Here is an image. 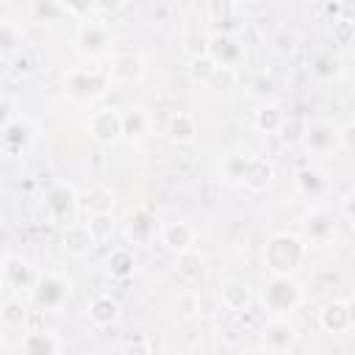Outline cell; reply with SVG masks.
<instances>
[{
  "label": "cell",
  "mask_w": 355,
  "mask_h": 355,
  "mask_svg": "<svg viewBox=\"0 0 355 355\" xmlns=\"http://www.w3.org/2000/svg\"><path fill=\"white\" fill-rule=\"evenodd\" d=\"M86 130L100 144H116L122 139V114L116 108H97L89 114Z\"/></svg>",
  "instance_id": "ba28073f"
},
{
  "label": "cell",
  "mask_w": 355,
  "mask_h": 355,
  "mask_svg": "<svg viewBox=\"0 0 355 355\" xmlns=\"http://www.w3.org/2000/svg\"><path fill=\"white\" fill-rule=\"evenodd\" d=\"M72 294H75V283L64 272H39L36 286L31 291L33 305L39 311H44V313H53V311L67 308L69 300H72Z\"/></svg>",
  "instance_id": "3957f363"
},
{
  "label": "cell",
  "mask_w": 355,
  "mask_h": 355,
  "mask_svg": "<svg viewBox=\"0 0 355 355\" xmlns=\"http://www.w3.org/2000/svg\"><path fill=\"white\" fill-rule=\"evenodd\" d=\"M44 211L55 225H72L75 222V211H78V194L67 180H55L50 183V189L44 191Z\"/></svg>",
  "instance_id": "277c9868"
},
{
  "label": "cell",
  "mask_w": 355,
  "mask_h": 355,
  "mask_svg": "<svg viewBox=\"0 0 355 355\" xmlns=\"http://www.w3.org/2000/svg\"><path fill=\"white\" fill-rule=\"evenodd\" d=\"M208 58L216 64V67H239L241 58H244V44L227 33V31H216L208 36Z\"/></svg>",
  "instance_id": "9c48e42d"
},
{
  "label": "cell",
  "mask_w": 355,
  "mask_h": 355,
  "mask_svg": "<svg viewBox=\"0 0 355 355\" xmlns=\"http://www.w3.org/2000/svg\"><path fill=\"white\" fill-rule=\"evenodd\" d=\"M178 277L180 280H186V283H194V280H200L202 277V272H205V255L200 252V250H189V252H183V255H178Z\"/></svg>",
  "instance_id": "83f0119b"
},
{
  "label": "cell",
  "mask_w": 355,
  "mask_h": 355,
  "mask_svg": "<svg viewBox=\"0 0 355 355\" xmlns=\"http://www.w3.org/2000/svg\"><path fill=\"white\" fill-rule=\"evenodd\" d=\"M178 311H180V316L194 319V316H197V311H200V291L186 288V291L178 297Z\"/></svg>",
  "instance_id": "ab89813d"
},
{
  "label": "cell",
  "mask_w": 355,
  "mask_h": 355,
  "mask_svg": "<svg viewBox=\"0 0 355 355\" xmlns=\"http://www.w3.org/2000/svg\"><path fill=\"white\" fill-rule=\"evenodd\" d=\"M219 300H222L225 311L241 313V311H247V308L252 305V291H250V286H247L244 280H239V277H230V280H225V283H222Z\"/></svg>",
  "instance_id": "d6986e66"
},
{
  "label": "cell",
  "mask_w": 355,
  "mask_h": 355,
  "mask_svg": "<svg viewBox=\"0 0 355 355\" xmlns=\"http://www.w3.org/2000/svg\"><path fill=\"white\" fill-rule=\"evenodd\" d=\"M19 355H61V341L50 330H28L19 338Z\"/></svg>",
  "instance_id": "e0dca14e"
},
{
  "label": "cell",
  "mask_w": 355,
  "mask_h": 355,
  "mask_svg": "<svg viewBox=\"0 0 355 355\" xmlns=\"http://www.w3.org/2000/svg\"><path fill=\"white\" fill-rule=\"evenodd\" d=\"M319 327L327 330V333H347L352 330V322H349V302L344 300H330L322 305L319 311Z\"/></svg>",
  "instance_id": "2e32d148"
},
{
  "label": "cell",
  "mask_w": 355,
  "mask_h": 355,
  "mask_svg": "<svg viewBox=\"0 0 355 355\" xmlns=\"http://www.w3.org/2000/svg\"><path fill=\"white\" fill-rule=\"evenodd\" d=\"M308 255V244L294 233H275L263 247V261L269 275H294Z\"/></svg>",
  "instance_id": "6da1fadb"
},
{
  "label": "cell",
  "mask_w": 355,
  "mask_h": 355,
  "mask_svg": "<svg viewBox=\"0 0 355 355\" xmlns=\"http://www.w3.org/2000/svg\"><path fill=\"white\" fill-rule=\"evenodd\" d=\"M61 247H64V252H69L75 258H83L97 247V241H94V236H92L86 222H72L61 233Z\"/></svg>",
  "instance_id": "4fadbf2b"
},
{
  "label": "cell",
  "mask_w": 355,
  "mask_h": 355,
  "mask_svg": "<svg viewBox=\"0 0 355 355\" xmlns=\"http://www.w3.org/2000/svg\"><path fill=\"white\" fill-rule=\"evenodd\" d=\"M155 216L147 214V211H136L128 222V241L130 244H141V241H150L155 236Z\"/></svg>",
  "instance_id": "4316f807"
},
{
  "label": "cell",
  "mask_w": 355,
  "mask_h": 355,
  "mask_svg": "<svg viewBox=\"0 0 355 355\" xmlns=\"http://www.w3.org/2000/svg\"><path fill=\"white\" fill-rule=\"evenodd\" d=\"M125 355H150V347L141 344V341H136V344H128L125 347Z\"/></svg>",
  "instance_id": "7dc6e473"
},
{
  "label": "cell",
  "mask_w": 355,
  "mask_h": 355,
  "mask_svg": "<svg viewBox=\"0 0 355 355\" xmlns=\"http://www.w3.org/2000/svg\"><path fill=\"white\" fill-rule=\"evenodd\" d=\"M150 133V116L141 105H133L128 111H122V139L130 141V144H139L144 141Z\"/></svg>",
  "instance_id": "ffe728a7"
},
{
  "label": "cell",
  "mask_w": 355,
  "mask_h": 355,
  "mask_svg": "<svg viewBox=\"0 0 355 355\" xmlns=\"http://www.w3.org/2000/svg\"><path fill=\"white\" fill-rule=\"evenodd\" d=\"M194 241H197V230L189 222H169L161 227V244L172 255H183L194 250Z\"/></svg>",
  "instance_id": "7c38bea8"
},
{
  "label": "cell",
  "mask_w": 355,
  "mask_h": 355,
  "mask_svg": "<svg viewBox=\"0 0 355 355\" xmlns=\"http://www.w3.org/2000/svg\"><path fill=\"white\" fill-rule=\"evenodd\" d=\"M75 47L83 58H100L108 53L111 47V31L105 22L100 19H83V25L78 28V36H75Z\"/></svg>",
  "instance_id": "8992f818"
},
{
  "label": "cell",
  "mask_w": 355,
  "mask_h": 355,
  "mask_svg": "<svg viewBox=\"0 0 355 355\" xmlns=\"http://www.w3.org/2000/svg\"><path fill=\"white\" fill-rule=\"evenodd\" d=\"M36 277L39 275L33 272V266L25 258L6 252V258H3V286H6V291H33Z\"/></svg>",
  "instance_id": "8fae6325"
},
{
  "label": "cell",
  "mask_w": 355,
  "mask_h": 355,
  "mask_svg": "<svg viewBox=\"0 0 355 355\" xmlns=\"http://www.w3.org/2000/svg\"><path fill=\"white\" fill-rule=\"evenodd\" d=\"M341 208H344V216H347V219L355 225V191H352V194L344 200V205H341Z\"/></svg>",
  "instance_id": "bcb514c9"
},
{
  "label": "cell",
  "mask_w": 355,
  "mask_h": 355,
  "mask_svg": "<svg viewBox=\"0 0 355 355\" xmlns=\"http://www.w3.org/2000/svg\"><path fill=\"white\" fill-rule=\"evenodd\" d=\"M261 344L272 355H286L297 344V327L286 316H269V322L261 330Z\"/></svg>",
  "instance_id": "52a82bcc"
},
{
  "label": "cell",
  "mask_w": 355,
  "mask_h": 355,
  "mask_svg": "<svg viewBox=\"0 0 355 355\" xmlns=\"http://www.w3.org/2000/svg\"><path fill=\"white\" fill-rule=\"evenodd\" d=\"M183 355H205V349H202V347H189Z\"/></svg>",
  "instance_id": "c3c4849f"
},
{
  "label": "cell",
  "mask_w": 355,
  "mask_h": 355,
  "mask_svg": "<svg viewBox=\"0 0 355 355\" xmlns=\"http://www.w3.org/2000/svg\"><path fill=\"white\" fill-rule=\"evenodd\" d=\"M214 69H216V64L208 58V55H202V58H191L189 61V78L194 80V83H208V78L214 75Z\"/></svg>",
  "instance_id": "8d00e7d4"
},
{
  "label": "cell",
  "mask_w": 355,
  "mask_h": 355,
  "mask_svg": "<svg viewBox=\"0 0 355 355\" xmlns=\"http://www.w3.org/2000/svg\"><path fill=\"white\" fill-rule=\"evenodd\" d=\"M166 133H169V139H172V141L186 144V141H191V139H194V133H197V119H194L191 114H186V111H178V114L169 119Z\"/></svg>",
  "instance_id": "f1b7e54d"
},
{
  "label": "cell",
  "mask_w": 355,
  "mask_h": 355,
  "mask_svg": "<svg viewBox=\"0 0 355 355\" xmlns=\"http://www.w3.org/2000/svg\"><path fill=\"white\" fill-rule=\"evenodd\" d=\"M222 308L225 305H222L219 294H200V311H197V316L200 319H208V316H216Z\"/></svg>",
  "instance_id": "b9f144b4"
},
{
  "label": "cell",
  "mask_w": 355,
  "mask_h": 355,
  "mask_svg": "<svg viewBox=\"0 0 355 355\" xmlns=\"http://www.w3.org/2000/svg\"><path fill=\"white\" fill-rule=\"evenodd\" d=\"M338 141L344 150H355V122H347L338 128Z\"/></svg>",
  "instance_id": "f6af8a7d"
},
{
  "label": "cell",
  "mask_w": 355,
  "mask_h": 355,
  "mask_svg": "<svg viewBox=\"0 0 355 355\" xmlns=\"http://www.w3.org/2000/svg\"><path fill=\"white\" fill-rule=\"evenodd\" d=\"M108 80H111L108 72H97V69H72V72H67V94H69L72 100H80V103L97 100V97H103Z\"/></svg>",
  "instance_id": "5b68a950"
},
{
  "label": "cell",
  "mask_w": 355,
  "mask_h": 355,
  "mask_svg": "<svg viewBox=\"0 0 355 355\" xmlns=\"http://www.w3.org/2000/svg\"><path fill=\"white\" fill-rule=\"evenodd\" d=\"M183 44V53L189 55V61L191 58H202V55H208V36L205 33H200V31H191V33H183V39H180Z\"/></svg>",
  "instance_id": "d590c367"
},
{
  "label": "cell",
  "mask_w": 355,
  "mask_h": 355,
  "mask_svg": "<svg viewBox=\"0 0 355 355\" xmlns=\"http://www.w3.org/2000/svg\"><path fill=\"white\" fill-rule=\"evenodd\" d=\"M300 44V33L294 28H277V33L272 36V50L277 55H291Z\"/></svg>",
  "instance_id": "e575fe53"
},
{
  "label": "cell",
  "mask_w": 355,
  "mask_h": 355,
  "mask_svg": "<svg viewBox=\"0 0 355 355\" xmlns=\"http://www.w3.org/2000/svg\"><path fill=\"white\" fill-rule=\"evenodd\" d=\"M83 208L89 211V216H94V214H111V208H114V194H111L105 186H94V189L86 191Z\"/></svg>",
  "instance_id": "4dcf8cb0"
},
{
  "label": "cell",
  "mask_w": 355,
  "mask_h": 355,
  "mask_svg": "<svg viewBox=\"0 0 355 355\" xmlns=\"http://www.w3.org/2000/svg\"><path fill=\"white\" fill-rule=\"evenodd\" d=\"M250 94H252V97H261V100L266 103V97L275 94V80L266 78V75H258V78L250 83Z\"/></svg>",
  "instance_id": "7bdbcfd3"
},
{
  "label": "cell",
  "mask_w": 355,
  "mask_h": 355,
  "mask_svg": "<svg viewBox=\"0 0 355 355\" xmlns=\"http://www.w3.org/2000/svg\"><path fill=\"white\" fill-rule=\"evenodd\" d=\"M261 302L269 316H291L302 305V286L294 275H269L261 288Z\"/></svg>",
  "instance_id": "7a4b0ae2"
},
{
  "label": "cell",
  "mask_w": 355,
  "mask_h": 355,
  "mask_svg": "<svg viewBox=\"0 0 355 355\" xmlns=\"http://www.w3.org/2000/svg\"><path fill=\"white\" fill-rule=\"evenodd\" d=\"M305 233H308V239L313 244H327L330 239H336V219H333V214L324 211V208L311 211L308 219H305Z\"/></svg>",
  "instance_id": "44dd1931"
},
{
  "label": "cell",
  "mask_w": 355,
  "mask_h": 355,
  "mask_svg": "<svg viewBox=\"0 0 355 355\" xmlns=\"http://www.w3.org/2000/svg\"><path fill=\"white\" fill-rule=\"evenodd\" d=\"M341 72H344V64H341V58L336 53H316L311 58V75L316 80H324L327 83V80L341 78Z\"/></svg>",
  "instance_id": "484cf974"
},
{
  "label": "cell",
  "mask_w": 355,
  "mask_h": 355,
  "mask_svg": "<svg viewBox=\"0 0 355 355\" xmlns=\"http://www.w3.org/2000/svg\"><path fill=\"white\" fill-rule=\"evenodd\" d=\"M86 313H89V322H92L94 327H111V324L119 322L122 308H119V302H116L111 294H97V297L89 300Z\"/></svg>",
  "instance_id": "9a60e30c"
},
{
  "label": "cell",
  "mask_w": 355,
  "mask_h": 355,
  "mask_svg": "<svg viewBox=\"0 0 355 355\" xmlns=\"http://www.w3.org/2000/svg\"><path fill=\"white\" fill-rule=\"evenodd\" d=\"M305 128H308V122H302V119H286V125H283V130H280V139L286 141V144H297V141H302V136H305Z\"/></svg>",
  "instance_id": "60d3db41"
},
{
  "label": "cell",
  "mask_w": 355,
  "mask_h": 355,
  "mask_svg": "<svg viewBox=\"0 0 355 355\" xmlns=\"http://www.w3.org/2000/svg\"><path fill=\"white\" fill-rule=\"evenodd\" d=\"M33 14L42 19H58L61 14H67V6L61 3H33Z\"/></svg>",
  "instance_id": "ee69618b"
},
{
  "label": "cell",
  "mask_w": 355,
  "mask_h": 355,
  "mask_svg": "<svg viewBox=\"0 0 355 355\" xmlns=\"http://www.w3.org/2000/svg\"><path fill=\"white\" fill-rule=\"evenodd\" d=\"M0 316H3V324H6V327H22V333H28V330H25L28 308L22 305L19 297H6V300H3V308H0Z\"/></svg>",
  "instance_id": "1f68e13d"
},
{
  "label": "cell",
  "mask_w": 355,
  "mask_h": 355,
  "mask_svg": "<svg viewBox=\"0 0 355 355\" xmlns=\"http://www.w3.org/2000/svg\"><path fill=\"white\" fill-rule=\"evenodd\" d=\"M250 161H252V155L244 150H233V153H227V155H222V161H219V172H222V178L227 180V183H244V175H247V166H250Z\"/></svg>",
  "instance_id": "cb8c5ba5"
},
{
  "label": "cell",
  "mask_w": 355,
  "mask_h": 355,
  "mask_svg": "<svg viewBox=\"0 0 355 355\" xmlns=\"http://www.w3.org/2000/svg\"><path fill=\"white\" fill-rule=\"evenodd\" d=\"M144 75V64L136 53H116L108 67V78L116 83H136Z\"/></svg>",
  "instance_id": "ac0fdd59"
},
{
  "label": "cell",
  "mask_w": 355,
  "mask_h": 355,
  "mask_svg": "<svg viewBox=\"0 0 355 355\" xmlns=\"http://www.w3.org/2000/svg\"><path fill=\"white\" fill-rule=\"evenodd\" d=\"M330 33H333L336 44H349L355 39V19H344V17L333 19L330 22Z\"/></svg>",
  "instance_id": "f35d334b"
},
{
  "label": "cell",
  "mask_w": 355,
  "mask_h": 355,
  "mask_svg": "<svg viewBox=\"0 0 355 355\" xmlns=\"http://www.w3.org/2000/svg\"><path fill=\"white\" fill-rule=\"evenodd\" d=\"M236 83H239V72L233 67H216L205 86L211 92H230V89H236Z\"/></svg>",
  "instance_id": "836d02e7"
},
{
  "label": "cell",
  "mask_w": 355,
  "mask_h": 355,
  "mask_svg": "<svg viewBox=\"0 0 355 355\" xmlns=\"http://www.w3.org/2000/svg\"><path fill=\"white\" fill-rule=\"evenodd\" d=\"M297 189L305 194V197H322L324 194V189H327V178H324V172H319V169H313V166H305V169H300L297 172Z\"/></svg>",
  "instance_id": "f546056e"
},
{
  "label": "cell",
  "mask_w": 355,
  "mask_h": 355,
  "mask_svg": "<svg viewBox=\"0 0 355 355\" xmlns=\"http://www.w3.org/2000/svg\"><path fill=\"white\" fill-rule=\"evenodd\" d=\"M108 275L116 277V280H128L133 272H136V258H133V250L130 247H114L108 252Z\"/></svg>",
  "instance_id": "d4e9b609"
},
{
  "label": "cell",
  "mask_w": 355,
  "mask_h": 355,
  "mask_svg": "<svg viewBox=\"0 0 355 355\" xmlns=\"http://www.w3.org/2000/svg\"><path fill=\"white\" fill-rule=\"evenodd\" d=\"M89 230H92V236H94V241H97V247L100 244H105L111 236H114V216L111 214H94V216H89Z\"/></svg>",
  "instance_id": "d6a6232c"
},
{
  "label": "cell",
  "mask_w": 355,
  "mask_h": 355,
  "mask_svg": "<svg viewBox=\"0 0 355 355\" xmlns=\"http://www.w3.org/2000/svg\"><path fill=\"white\" fill-rule=\"evenodd\" d=\"M286 114H283V108L277 105V103H261V108L255 111V116H252V125L261 130V133H269V136H280V130H283V125H286Z\"/></svg>",
  "instance_id": "603a6c76"
},
{
  "label": "cell",
  "mask_w": 355,
  "mask_h": 355,
  "mask_svg": "<svg viewBox=\"0 0 355 355\" xmlns=\"http://www.w3.org/2000/svg\"><path fill=\"white\" fill-rule=\"evenodd\" d=\"M0 141H3V150L6 155H22L31 141H33V128L28 119H14L8 125H3V133H0Z\"/></svg>",
  "instance_id": "5bb4252c"
},
{
  "label": "cell",
  "mask_w": 355,
  "mask_h": 355,
  "mask_svg": "<svg viewBox=\"0 0 355 355\" xmlns=\"http://www.w3.org/2000/svg\"><path fill=\"white\" fill-rule=\"evenodd\" d=\"M275 178V164L266 158V155H252L250 166H247V175H244V189L247 191H263Z\"/></svg>",
  "instance_id": "7402d4cb"
},
{
  "label": "cell",
  "mask_w": 355,
  "mask_h": 355,
  "mask_svg": "<svg viewBox=\"0 0 355 355\" xmlns=\"http://www.w3.org/2000/svg\"><path fill=\"white\" fill-rule=\"evenodd\" d=\"M349 322H352V330H355V300H349Z\"/></svg>",
  "instance_id": "681fc988"
},
{
  "label": "cell",
  "mask_w": 355,
  "mask_h": 355,
  "mask_svg": "<svg viewBox=\"0 0 355 355\" xmlns=\"http://www.w3.org/2000/svg\"><path fill=\"white\" fill-rule=\"evenodd\" d=\"M302 144H305V150L313 153V155H327V153H333L336 147H341V141H338V128H336L333 122H327V119H313V122H308V128H305Z\"/></svg>",
  "instance_id": "30bf717a"
},
{
  "label": "cell",
  "mask_w": 355,
  "mask_h": 355,
  "mask_svg": "<svg viewBox=\"0 0 355 355\" xmlns=\"http://www.w3.org/2000/svg\"><path fill=\"white\" fill-rule=\"evenodd\" d=\"M19 44H22V31H19L14 22L3 19V22H0V47H3V53L17 50Z\"/></svg>",
  "instance_id": "74e56055"
}]
</instances>
